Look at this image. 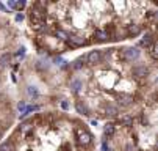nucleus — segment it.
Returning a JSON list of instances; mask_svg holds the SVG:
<instances>
[{
	"label": "nucleus",
	"instance_id": "obj_1",
	"mask_svg": "<svg viewBox=\"0 0 158 151\" xmlns=\"http://www.w3.org/2000/svg\"><path fill=\"white\" fill-rule=\"evenodd\" d=\"M74 134H75L77 143H78L80 146H88V145H91L93 135H91V132H89L86 127H83V126H75Z\"/></svg>",
	"mask_w": 158,
	"mask_h": 151
},
{
	"label": "nucleus",
	"instance_id": "obj_2",
	"mask_svg": "<svg viewBox=\"0 0 158 151\" xmlns=\"http://www.w3.org/2000/svg\"><path fill=\"white\" fill-rule=\"evenodd\" d=\"M66 42H67V46H71V47H74V49L83 47V46L88 44V41H86L85 36H81V35H69V36H67V39H66Z\"/></svg>",
	"mask_w": 158,
	"mask_h": 151
},
{
	"label": "nucleus",
	"instance_id": "obj_3",
	"mask_svg": "<svg viewBox=\"0 0 158 151\" xmlns=\"http://www.w3.org/2000/svg\"><path fill=\"white\" fill-rule=\"evenodd\" d=\"M139 55H141V52L138 47H127L122 51V60H125V61H135L139 58Z\"/></svg>",
	"mask_w": 158,
	"mask_h": 151
},
{
	"label": "nucleus",
	"instance_id": "obj_4",
	"mask_svg": "<svg viewBox=\"0 0 158 151\" xmlns=\"http://www.w3.org/2000/svg\"><path fill=\"white\" fill-rule=\"evenodd\" d=\"M102 51H91L88 55H86V61H88V64H91V66H96V64H99L100 61H102Z\"/></svg>",
	"mask_w": 158,
	"mask_h": 151
},
{
	"label": "nucleus",
	"instance_id": "obj_5",
	"mask_svg": "<svg viewBox=\"0 0 158 151\" xmlns=\"http://www.w3.org/2000/svg\"><path fill=\"white\" fill-rule=\"evenodd\" d=\"M131 74L136 77V79H144V77L149 76V68L144 66V64H139V66H135L131 69Z\"/></svg>",
	"mask_w": 158,
	"mask_h": 151
},
{
	"label": "nucleus",
	"instance_id": "obj_6",
	"mask_svg": "<svg viewBox=\"0 0 158 151\" xmlns=\"http://www.w3.org/2000/svg\"><path fill=\"white\" fill-rule=\"evenodd\" d=\"M118 104H119L121 107H130V105L135 104V98H133L131 95H125V93H122V95L118 96Z\"/></svg>",
	"mask_w": 158,
	"mask_h": 151
},
{
	"label": "nucleus",
	"instance_id": "obj_7",
	"mask_svg": "<svg viewBox=\"0 0 158 151\" xmlns=\"http://www.w3.org/2000/svg\"><path fill=\"white\" fill-rule=\"evenodd\" d=\"M94 39L96 41H99V42H105V41H108L110 39V33H108V30H103V29H97V30H94Z\"/></svg>",
	"mask_w": 158,
	"mask_h": 151
},
{
	"label": "nucleus",
	"instance_id": "obj_8",
	"mask_svg": "<svg viewBox=\"0 0 158 151\" xmlns=\"http://www.w3.org/2000/svg\"><path fill=\"white\" fill-rule=\"evenodd\" d=\"M103 112H105L106 117H118L119 115V107L114 105V104H108V105H105Z\"/></svg>",
	"mask_w": 158,
	"mask_h": 151
},
{
	"label": "nucleus",
	"instance_id": "obj_9",
	"mask_svg": "<svg viewBox=\"0 0 158 151\" xmlns=\"http://www.w3.org/2000/svg\"><path fill=\"white\" fill-rule=\"evenodd\" d=\"M127 35L131 38H135V36H138V35H141V25H138V24H130V25H127Z\"/></svg>",
	"mask_w": 158,
	"mask_h": 151
},
{
	"label": "nucleus",
	"instance_id": "obj_10",
	"mask_svg": "<svg viewBox=\"0 0 158 151\" xmlns=\"http://www.w3.org/2000/svg\"><path fill=\"white\" fill-rule=\"evenodd\" d=\"M153 41H155V39H153V35H152L150 32H147V33H144V35H143V39L138 42V44H139V46H143V47H149Z\"/></svg>",
	"mask_w": 158,
	"mask_h": 151
},
{
	"label": "nucleus",
	"instance_id": "obj_11",
	"mask_svg": "<svg viewBox=\"0 0 158 151\" xmlns=\"http://www.w3.org/2000/svg\"><path fill=\"white\" fill-rule=\"evenodd\" d=\"M114 132H116V126L113 124V123H106L103 126V134L106 137H113V135H114Z\"/></svg>",
	"mask_w": 158,
	"mask_h": 151
},
{
	"label": "nucleus",
	"instance_id": "obj_12",
	"mask_svg": "<svg viewBox=\"0 0 158 151\" xmlns=\"http://www.w3.org/2000/svg\"><path fill=\"white\" fill-rule=\"evenodd\" d=\"M81 88H83V82H81L80 79H72V80H71V90H72L74 93H78Z\"/></svg>",
	"mask_w": 158,
	"mask_h": 151
},
{
	"label": "nucleus",
	"instance_id": "obj_13",
	"mask_svg": "<svg viewBox=\"0 0 158 151\" xmlns=\"http://www.w3.org/2000/svg\"><path fill=\"white\" fill-rule=\"evenodd\" d=\"M75 109H77V112H78V113H81V115H89V109H88V105H86L85 102H81V101H77Z\"/></svg>",
	"mask_w": 158,
	"mask_h": 151
},
{
	"label": "nucleus",
	"instance_id": "obj_14",
	"mask_svg": "<svg viewBox=\"0 0 158 151\" xmlns=\"http://www.w3.org/2000/svg\"><path fill=\"white\" fill-rule=\"evenodd\" d=\"M19 132H20V134H28V132H33V124H31V121H27V123H24V124H20Z\"/></svg>",
	"mask_w": 158,
	"mask_h": 151
},
{
	"label": "nucleus",
	"instance_id": "obj_15",
	"mask_svg": "<svg viewBox=\"0 0 158 151\" xmlns=\"http://www.w3.org/2000/svg\"><path fill=\"white\" fill-rule=\"evenodd\" d=\"M0 151H16V145L13 143V140L3 142L2 145H0Z\"/></svg>",
	"mask_w": 158,
	"mask_h": 151
},
{
	"label": "nucleus",
	"instance_id": "obj_16",
	"mask_svg": "<svg viewBox=\"0 0 158 151\" xmlns=\"http://www.w3.org/2000/svg\"><path fill=\"white\" fill-rule=\"evenodd\" d=\"M53 36H55L56 39H60V41H66L69 35H67V32H64L63 29H56V30L53 32Z\"/></svg>",
	"mask_w": 158,
	"mask_h": 151
},
{
	"label": "nucleus",
	"instance_id": "obj_17",
	"mask_svg": "<svg viewBox=\"0 0 158 151\" xmlns=\"http://www.w3.org/2000/svg\"><path fill=\"white\" fill-rule=\"evenodd\" d=\"M119 123H121L122 126L130 127V126H133V118H131L130 115H122V117H119Z\"/></svg>",
	"mask_w": 158,
	"mask_h": 151
},
{
	"label": "nucleus",
	"instance_id": "obj_18",
	"mask_svg": "<svg viewBox=\"0 0 158 151\" xmlns=\"http://www.w3.org/2000/svg\"><path fill=\"white\" fill-rule=\"evenodd\" d=\"M147 49H149V54H150V57H152L153 60H156V42L153 41V42H152V44H150Z\"/></svg>",
	"mask_w": 158,
	"mask_h": 151
},
{
	"label": "nucleus",
	"instance_id": "obj_19",
	"mask_svg": "<svg viewBox=\"0 0 158 151\" xmlns=\"http://www.w3.org/2000/svg\"><path fill=\"white\" fill-rule=\"evenodd\" d=\"M85 58H77L75 61H74V64H72V66H74V69H81L83 66H85Z\"/></svg>",
	"mask_w": 158,
	"mask_h": 151
},
{
	"label": "nucleus",
	"instance_id": "obj_20",
	"mask_svg": "<svg viewBox=\"0 0 158 151\" xmlns=\"http://www.w3.org/2000/svg\"><path fill=\"white\" fill-rule=\"evenodd\" d=\"M27 7V2H24V0H19V2H14V10L20 11V10H24Z\"/></svg>",
	"mask_w": 158,
	"mask_h": 151
},
{
	"label": "nucleus",
	"instance_id": "obj_21",
	"mask_svg": "<svg viewBox=\"0 0 158 151\" xmlns=\"http://www.w3.org/2000/svg\"><path fill=\"white\" fill-rule=\"evenodd\" d=\"M6 61H10V55L8 54H3L2 57H0V66H5Z\"/></svg>",
	"mask_w": 158,
	"mask_h": 151
},
{
	"label": "nucleus",
	"instance_id": "obj_22",
	"mask_svg": "<svg viewBox=\"0 0 158 151\" xmlns=\"http://www.w3.org/2000/svg\"><path fill=\"white\" fill-rule=\"evenodd\" d=\"M28 95H30V96H33V98H38V96H39V93H38L36 87H28Z\"/></svg>",
	"mask_w": 158,
	"mask_h": 151
},
{
	"label": "nucleus",
	"instance_id": "obj_23",
	"mask_svg": "<svg viewBox=\"0 0 158 151\" xmlns=\"http://www.w3.org/2000/svg\"><path fill=\"white\" fill-rule=\"evenodd\" d=\"M17 109H19L20 112H25V109H27V104H25L24 101H20V102L17 104Z\"/></svg>",
	"mask_w": 158,
	"mask_h": 151
},
{
	"label": "nucleus",
	"instance_id": "obj_24",
	"mask_svg": "<svg viewBox=\"0 0 158 151\" xmlns=\"http://www.w3.org/2000/svg\"><path fill=\"white\" fill-rule=\"evenodd\" d=\"M61 109L63 110H69L71 109V104L67 102V101H61Z\"/></svg>",
	"mask_w": 158,
	"mask_h": 151
},
{
	"label": "nucleus",
	"instance_id": "obj_25",
	"mask_svg": "<svg viewBox=\"0 0 158 151\" xmlns=\"http://www.w3.org/2000/svg\"><path fill=\"white\" fill-rule=\"evenodd\" d=\"M16 20H17V22L24 20V14H22V13H17V14H16Z\"/></svg>",
	"mask_w": 158,
	"mask_h": 151
},
{
	"label": "nucleus",
	"instance_id": "obj_26",
	"mask_svg": "<svg viewBox=\"0 0 158 151\" xmlns=\"http://www.w3.org/2000/svg\"><path fill=\"white\" fill-rule=\"evenodd\" d=\"M24 55H25V47H22V49L16 54V57H24Z\"/></svg>",
	"mask_w": 158,
	"mask_h": 151
},
{
	"label": "nucleus",
	"instance_id": "obj_27",
	"mask_svg": "<svg viewBox=\"0 0 158 151\" xmlns=\"http://www.w3.org/2000/svg\"><path fill=\"white\" fill-rule=\"evenodd\" d=\"M6 5H8L10 8H13V10H14V0H10V2H8Z\"/></svg>",
	"mask_w": 158,
	"mask_h": 151
},
{
	"label": "nucleus",
	"instance_id": "obj_28",
	"mask_svg": "<svg viewBox=\"0 0 158 151\" xmlns=\"http://www.w3.org/2000/svg\"><path fill=\"white\" fill-rule=\"evenodd\" d=\"M0 11H6V7L3 3H0Z\"/></svg>",
	"mask_w": 158,
	"mask_h": 151
}]
</instances>
